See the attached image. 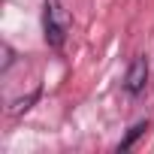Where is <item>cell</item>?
Returning a JSON list of instances; mask_svg holds the SVG:
<instances>
[{"label":"cell","instance_id":"6da1fadb","mask_svg":"<svg viewBox=\"0 0 154 154\" xmlns=\"http://www.w3.org/2000/svg\"><path fill=\"white\" fill-rule=\"evenodd\" d=\"M42 36L48 42V48L60 51L66 36H69V12L63 9L60 0H45L42 6Z\"/></svg>","mask_w":154,"mask_h":154},{"label":"cell","instance_id":"7a4b0ae2","mask_svg":"<svg viewBox=\"0 0 154 154\" xmlns=\"http://www.w3.org/2000/svg\"><path fill=\"white\" fill-rule=\"evenodd\" d=\"M145 85H148V60L139 54V57H133L130 66H127L124 88H127L130 97H139V94H145Z\"/></svg>","mask_w":154,"mask_h":154},{"label":"cell","instance_id":"3957f363","mask_svg":"<svg viewBox=\"0 0 154 154\" xmlns=\"http://www.w3.org/2000/svg\"><path fill=\"white\" fill-rule=\"evenodd\" d=\"M145 130H148V121H139V124H133V127L127 130V136L118 142V151H130V148H133V142H136V139H139Z\"/></svg>","mask_w":154,"mask_h":154},{"label":"cell","instance_id":"277c9868","mask_svg":"<svg viewBox=\"0 0 154 154\" xmlns=\"http://www.w3.org/2000/svg\"><path fill=\"white\" fill-rule=\"evenodd\" d=\"M36 97H39V91H33V94H27L24 100H15L9 112H12V115H21V112H27V109H30V103H36Z\"/></svg>","mask_w":154,"mask_h":154},{"label":"cell","instance_id":"5b68a950","mask_svg":"<svg viewBox=\"0 0 154 154\" xmlns=\"http://www.w3.org/2000/svg\"><path fill=\"white\" fill-rule=\"evenodd\" d=\"M12 60H15V51H12L9 42H3V63H0V72H6V69L12 66Z\"/></svg>","mask_w":154,"mask_h":154}]
</instances>
